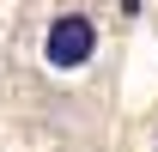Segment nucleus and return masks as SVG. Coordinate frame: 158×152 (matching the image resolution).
<instances>
[{
  "instance_id": "1",
  "label": "nucleus",
  "mask_w": 158,
  "mask_h": 152,
  "mask_svg": "<svg viewBox=\"0 0 158 152\" xmlns=\"http://www.w3.org/2000/svg\"><path fill=\"white\" fill-rule=\"evenodd\" d=\"M91 55H98V24L85 19V12H61L49 24V37H43V61L67 73V67H85Z\"/></svg>"
},
{
  "instance_id": "2",
  "label": "nucleus",
  "mask_w": 158,
  "mask_h": 152,
  "mask_svg": "<svg viewBox=\"0 0 158 152\" xmlns=\"http://www.w3.org/2000/svg\"><path fill=\"white\" fill-rule=\"evenodd\" d=\"M122 12H128V19H134V12H140V0H122Z\"/></svg>"
}]
</instances>
